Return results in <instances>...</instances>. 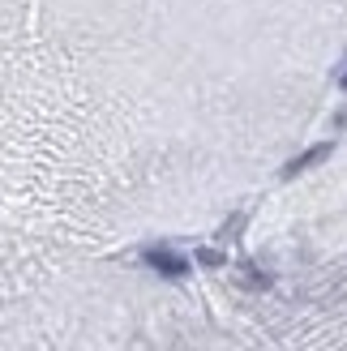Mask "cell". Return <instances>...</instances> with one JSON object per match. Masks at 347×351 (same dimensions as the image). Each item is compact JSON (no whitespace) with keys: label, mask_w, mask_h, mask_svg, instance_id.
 <instances>
[{"label":"cell","mask_w":347,"mask_h":351,"mask_svg":"<svg viewBox=\"0 0 347 351\" xmlns=\"http://www.w3.org/2000/svg\"><path fill=\"white\" fill-rule=\"evenodd\" d=\"M331 154H335V146L331 142H318V146H309L304 154H296V159H291L279 176H283V180H296V176L300 171H309V167H318V163H326V159H331Z\"/></svg>","instance_id":"cell-2"},{"label":"cell","mask_w":347,"mask_h":351,"mask_svg":"<svg viewBox=\"0 0 347 351\" xmlns=\"http://www.w3.org/2000/svg\"><path fill=\"white\" fill-rule=\"evenodd\" d=\"M240 283H245L249 291H270V287H274V274L257 270L253 261H240Z\"/></svg>","instance_id":"cell-3"},{"label":"cell","mask_w":347,"mask_h":351,"mask_svg":"<svg viewBox=\"0 0 347 351\" xmlns=\"http://www.w3.org/2000/svg\"><path fill=\"white\" fill-rule=\"evenodd\" d=\"M142 261H146L150 270H159L163 278H184L189 270H193V261L180 257L171 244H146V249H142Z\"/></svg>","instance_id":"cell-1"},{"label":"cell","mask_w":347,"mask_h":351,"mask_svg":"<svg viewBox=\"0 0 347 351\" xmlns=\"http://www.w3.org/2000/svg\"><path fill=\"white\" fill-rule=\"evenodd\" d=\"M198 261H202V266H223L228 257H223L219 249H198Z\"/></svg>","instance_id":"cell-4"},{"label":"cell","mask_w":347,"mask_h":351,"mask_svg":"<svg viewBox=\"0 0 347 351\" xmlns=\"http://www.w3.org/2000/svg\"><path fill=\"white\" fill-rule=\"evenodd\" d=\"M339 86H343V90H347V69H343V77H339Z\"/></svg>","instance_id":"cell-6"},{"label":"cell","mask_w":347,"mask_h":351,"mask_svg":"<svg viewBox=\"0 0 347 351\" xmlns=\"http://www.w3.org/2000/svg\"><path fill=\"white\" fill-rule=\"evenodd\" d=\"M335 120H339V129H347V108H343V112H339Z\"/></svg>","instance_id":"cell-5"}]
</instances>
